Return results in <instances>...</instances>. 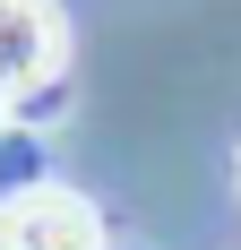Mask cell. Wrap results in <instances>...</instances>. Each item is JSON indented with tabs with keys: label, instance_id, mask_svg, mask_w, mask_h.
Masks as SVG:
<instances>
[{
	"label": "cell",
	"instance_id": "cell-1",
	"mask_svg": "<svg viewBox=\"0 0 241 250\" xmlns=\"http://www.w3.org/2000/svg\"><path fill=\"white\" fill-rule=\"evenodd\" d=\"M0 250H112L95 199L69 181H26L0 199Z\"/></svg>",
	"mask_w": 241,
	"mask_h": 250
},
{
	"label": "cell",
	"instance_id": "cell-2",
	"mask_svg": "<svg viewBox=\"0 0 241 250\" xmlns=\"http://www.w3.org/2000/svg\"><path fill=\"white\" fill-rule=\"evenodd\" d=\"M69 69V18L60 0H0V95L60 86Z\"/></svg>",
	"mask_w": 241,
	"mask_h": 250
},
{
	"label": "cell",
	"instance_id": "cell-3",
	"mask_svg": "<svg viewBox=\"0 0 241 250\" xmlns=\"http://www.w3.org/2000/svg\"><path fill=\"white\" fill-rule=\"evenodd\" d=\"M233 181H241V155H233Z\"/></svg>",
	"mask_w": 241,
	"mask_h": 250
}]
</instances>
